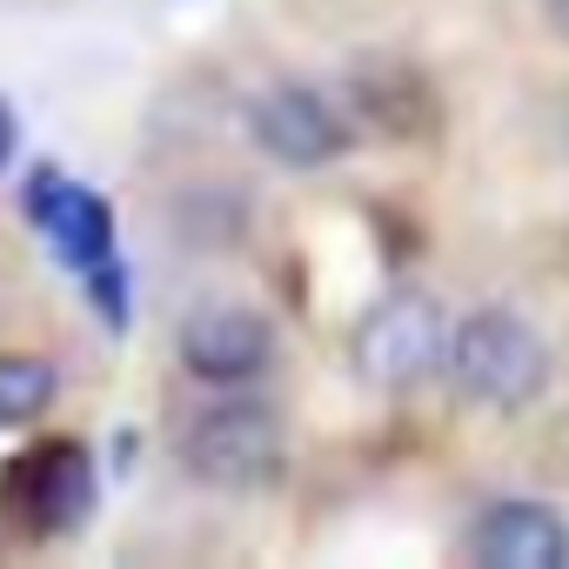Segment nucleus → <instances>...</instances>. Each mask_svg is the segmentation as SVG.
<instances>
[{
    "instance_id": "nucleus-7",
    "label": "nucleus",
    "mask_w": 569,
    "mask_h": 569,
    "mask_svg": "<svg viewBox=\"0 0 569 569\" xmlns=\"http://www.w3.org/2000/svg\"><path fill=\"white\" fill-rule=\"evenodd\" d=\"M469 556L489 569H569V522L549 502H489L469 529Z\"/></svg>"
},
{
    "instance_id": "nucleus-8",
    "label": "nucleus",
    "mask_w": 569,
    "mask_h": 569,
    "mask_svg": "<svg viewBox=\"0 0 569 569\" xmlns=\"http://www.w3.org/2000/svg\"><path fill=\"white\" fill-rule=\"evenodd\" d=\"M14 489L21 496V516L41 522V529H68L94 509V469H88V449L74 442H48L41 456H21L14 462Z\"/></svg>"
},
{
    "instance_id": "nucleus-10",
    "label": "nucleus",
    "mask_w": 569,
    "mask_h": 569,
    "mask_svg": "<svg viewBox=\"0 0 569 569\" xmlns=\"http://www.w3.org/2000/svg\"><path fill=\"white\" fill-rule=\"evenodd\" d=\"M81 281H88V296L101 302L108 329H121V322H128V274H121V261H108V268H94V274H81Z\"/></svg>"
},
{
    "instance_id": "nucleus-4",
    "label": "nucleus",
    "mask_w": 569,
    "mask_h": 569,
    "mask_svg": "<svg viewBox=\"0 0 569 569\" xmlns=\"http://www.w3.org/2000/svg\"><path fill=\"white\" fill-rule=\"evenodd\" d=\"M21 208H28V221L54 241V254H61L74 274H94V268L114 261V214H108V201H101L94 188L68 181L61 168H34Z\"/></svg>"
},
{
    "instance_id": "nucleus-6",
    "label": "nucleus",
    "mask_w": 569,
    "mask_h": 569,
    "mask_svg": "<svg viewBox=\"0 0 569 569\" xmlns=\"http://www.w3.org/2000/svg\"><path fill=\"white\" fill-rule=\"evenodd\" d=\"M268 362H274V329H268V316H254V309L214 302V309H194V316L181 322V369H188L194 382L241 389V382H254Z\"/></svg>"
},
{
    "instance_id": "nucleus-2",
    "label": "nucleus",
    "mask_w": 569,
    "mask_h": 569,
    "mask_svg": "<svg viewBox=\"0 0 569 569\" xmlns=\"http://www.w3.org/2000/svg\"><path fill=\"white\" fill-rule=\"evenodd\" d=\"M181 462H188V476H201L214 489H261L281 469V416L254 396L248 402H214L188 422Z\"/></svg>"
},
{
    "instance_id": "nucleus-9",
    "label": "nucleus",
    "mask_w": 569,
    "mask_h": 569,
    "mask_svg": "<svg viewBox=\"0 0 569 569\" xmlns=\"http://www.w3.org/2000/svg\"><path fill=\"white\" fill-rule=\"evenodd\" d=\"M61 376L41 356H0V429H28L54 409Z\"/></svg>"
},
{
    "instance_id": "nucleus-3",
    "label": "nucleus",
    "mask_w": 569,
    "mask_h": 569,
    "mask_svg": "<svg viewBox=\"0 0 569 569\" xmlns=\"http://www.w3.org/2000/svg\"><path fill=\"white\" fill-rule=\"evenodd\" d=\"M349 356H356L362 382H376V389H416L436 362H449L442 302H429V296H389V302H376L356 322Z\"/></svg>"
},
{
    "instance_id": "nucleus-12",
    "label": "nucleus",
    "mask_w": 569,
    "mask_h": 569,
    "mask_svg": "<svg viewBox=\"0 0 569 569\" xmlns=\"http://www.w3.org/2000/svg\"><path fill=\"white\" fill-rule=\"evenodd\" d=\"M549 28H556V34L569 41V0H549Z\"/></svg>"
},
{
    "instance_id": "nucleus-5",
    "label": "nucleus",
    "mask_w": 569,
    "mask_h": 569,
    "mask_svg": "<svg viewBox=\"0 0 569 569\" xmlns=\"http://www.w3.org/2000/svg\"><path fill=\"white\" fill-rule=\"evenodd\" d=\"M248 128H254V148L281 168H322L349 148V121L302 81H281L268 88L254 108H248Z\"/></svg>"
},
{
    "instance_id": "nucleus-11",
    "label": "nucleus",
    "mask_w": 569,
    "mask_h": 569,
    "mask_svg": "<svg viewBox=\"0 0 569 569\" xmlns=\"http://www.w3.org/2000/svg\"><path fill=\"white\" fill-rule=\"evenodd\" d=\"M14 141H21V128H14V108H8V101H0V168H8V161H14Z\"/></svg>"
},
{
    "instance_id": "nucleus-1",
    "label": "nucleus",
    "mask_w": 569,
    "mask_h": 569,
    "mask_svg": "<svg viewBox=\"0 0 569 569\" xmlns=\"http://www.w3.org/2000/svg\"><path fill=\"white\" fill-rule=\"evenodd\" d=\"M449 382L462 402L516 416L549 389V342L516 316V309H476L469 322L449 329Z\"/></svg>"
}]
</instances>
